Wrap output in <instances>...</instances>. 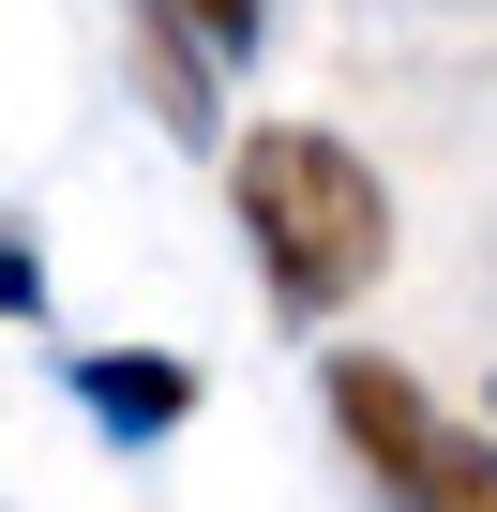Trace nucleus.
<instances>
[{"label":"nucleus","instance_id":"nucleus-5","mask_svg":"<svg viewBox=\"0 0 497 512\" xmlns=\"http://www.w3.org/2000/svg\"><path fill=\"white\" fill-rule=\"evenodd\" d=\"M181 16H196L211 46H257V31H272V0H181Z\"/></svg>","mask_w":497,"mask_h":512},{"label":"nucleus","instance_id":"nucleus-2","mask_svg":"<svg viewBox=\"0 0 497 512\" xmlns=\"http://www.w3.org/2000/svg\"><path fill=\"white\" fill-rule=\"evenodd\" d=\"M332 422H347V452L422 512V482H437V452H452V422L422 407V377H392L377 347H332Z\"/></svg>","mask_w":497,"mask_h":512},{"label":"nucleus","instance_id":"nucleus-3","mask_svg":"<svg viewBox=\"0 0 497 512\" xmlns=\"http://www.w3.org/2000/svg\"><path fill=\"white\" fill-rule=\"evenodd\" d=\"M136 61H151V106H166V136H226V106H211V31L181 16V0H136Z\"/></svg>","mask_w":497,"mask_h":512},{"label":"nucleus","instance_id":"nucleus-1","mask_svg":"<svg viewBox=\"0 0 497 512\" xmlns=\"http://www.w3.org/2000/svg\"><path fill=\"white\" fill-rule=\"evenodd\" d=\"M226 196H241V241H257V272H272L287 317H347L392 272V196L317 121H257V136L226 151Z\"/></svg>","mask_w":497,"mask_h":512},{"label":"nucleus","instance_id":"nucleus-4","mask_svg":"<svg viewBox=\"0 0 497 512\" xmlns=\"http://www.w3.org/2000/svg\"><path fill=\"white\" fill-rule=\"evenodd\" d=\"M76 392H91V422H121V437H166V422L196 407L181 362H76Z\"/></svg>","mask_w":497,"mask_h":512}]
</instances>
